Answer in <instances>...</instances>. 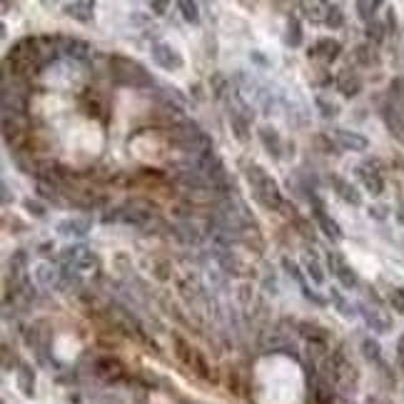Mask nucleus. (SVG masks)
I'll use <instances>...</instances> for the list:
<instances>
[{"instance_id":"f257e3e1","label":"nucleus","mask_w":404,"mask_h":404,"mask_svg":"<svg viewBox=\"0 0 404 404\" xmlns=\"http://www.w3.org/2000/svg\"><path fill=\"white\" fill-rule=\"evenodd\" d=\"M255 394L260 404H302L305 377L297 362L272 354L257 362Z\"/></svg>"},{"instance_id":"f03ea898","label":"nucleus","mask_w":404,"mask_h":404,"mask_svg":"<svg viewBox=\"0 0 404 404\" xmlns=\"http://www.w3.org/2000/svg\"><path fill=\"white\" fill-rule=\"evenodd\" d=\"M68 145L70 150L80 155H88V158H95L103 148V132H100V125L92 123V120H80L70 127L68 132Z\"/></svg>"},{"instance_id":"7ed1b4c3","label":"nucleus","mask_w":404,"mask_h":404,"mask_svg":"<svg viewBox=\"0 0 404 404\" xmlns=\"http://www.w3.org/2000/svg\"><path fill=\"white\" fill-rule=\"evenodd\" d=\"M247 180H250L252 190H255L257 200H260L262 205L270 207V210H279V207H282V202H285V200H282V190H279V185L265 172V167L252 165L250 170H247Z\"/></svg>"},{"instance_id":"20e7f679","label":"nucleus","mask_w":404,"mask_h":404,"mask_svg":"<svg viewBox=\"0 0 404 404\" xmlns=\"http://www.w3.org/2000/svg\"><path fill=\"white\" fill-rule=\"evenodd\" d=\"M150 55H153V63L158 65V68L167 70V73H177V70L185 68L183 53L177 50L172 43H167V40H160V43H155V46L150 48Z\"/></svg>"},{"instance_id":"39448f33","label":"nucleus","mask_w":404,"mask_h":404,"mask_svg":"<svg viewBox=\"0 0 404 404\" xmlns=\"http://www.w3.org/2000/svg\"><path fill=\"white\" fill-rule=\"evenodd\" d=\"M130 150L135 153V158L145 160V162H158L162 158V140L153 132H143L130 143Z\"/></svg>"},{"instance_id":"423d86ee","label":"nucleus","mask_w":404,"mask_h":404,"mask_svg":"<svg viewBox=\"0 0 404 404\" xmlns=\"http://www.w3.org/2000/svg\"><path fill=\"white\" fill-rule=\"evenodd\" d=\"M357 177L359 183H362V188L367 190V193L372 195V197H379L382 193H384V177H382V172L377 170V162H367V165H359L357 170Z\"/></svg>"},{"instance_id":"0eeeda50","label":"nucleus","mask_w":404,"mask_h":404,"mask_svg":"<svg viewBox=\"0 0 404 404\" xmlns=\"http://www.w3.org/2000/svg\"><path fill=\"white\" fill-rule=\"evenodd\" d=\"M335 143L337 148L347 150V153H367V150H370V140H367L362 132L347 130V127H337Z\"/></svg>"},{"instance_id":"6e6552de","label":"nucleus","mask_w":404,"mask_h":404,"mask_svg":"<svg viewBox=\"0 0 404 404\" xmlns=\"http://www.w3.org/2000/svg\"><path fill=\"white\" fill-rule=\"evenodd\" d=\"M330 265H332L335 277L340 279V285L344 287V290H354V287L359 285V274H357V270H354V265L344 262L337 252L335 255H330Z\"/></svg>"},{"instance_id":"1a4fd4ad","label":"nucleus","mask_w":404,"mask_h":404,"mask_svg":"<svg viewBox=\"0 0 404 404\" xmlns=\"http://www.w3.org/2000/svg\"><path fill=\"white\" fill-rule=\"evenodd\" d=\"M357 309L362 312V317H365L367 327H370L372 332H377V335H387V332L392 330V319H389L387 312H382V309H377V307H367V305H357Z\"/></svg>"},{"instance_id":"9d476101","label":"nucleus","mask_w":404,"mask_h":404,"mask_svg":"<svg viewBox=\"0 0 404 404\" xmlns=\"http://www.w3.org/2000/svg\"><path fill=\"white\" fill-rule=\"evenodd\" d=\"M63 262L65 265H70L73 270H80V272H83V270L95 267V255L83 245L68 247V250H63Z\"/></svg>"},{"instance_id":"9b49d317","label":"nucleus","mask_w":404,"mask_h":404,"mask_svg":"<svg viewBox=\"0 0 404 404\" xmlns=\"http://www.w3.org/2000/svg\"><path fill=\"white\" fill-rule=\"evenodd\" d=\"M332 188H335L337 197L349 207H362V193L357 185H352L347 177H332Z\"/></svg>"},{"instance_id":"f8f14e48","label":"nucleus","mask_w":404,"mask_h":404,"mask_svg":"<svg viewBox=\"0 0 404 404\" xmlns=\"http://www.w3.org/2000/svg\"><path fill=\"white\" fill-rule=\"evenodd\" d=\"M342 53V43L335 38H317L312 48H309V57H319L325 63H335Z\"/></svg>"},{"instance_id":"ddd939ff","label":"nucleus","mask_w":404,"mask_h":404,"mask_svg":"<svg viewBox=\"0 0 404 404\" xmlns=\"http://www.w3.org/2000/svg\"><path fill=\"white\" fill-rule=\"evenodd\" d=\"M379 118H382V123L387 125V130L392 132L394 137H404V115L399 113L397 105H394V103L379 105Z\"/></svg>"},{"instance_id":"4468645a","label":"nucleus","mask_w":404,"mask_h":404,"mask_svg":"<svg viewBox=\"0 0 404 404\" xmlns=\"http://www.w3.org/2000/svg\"><path fill=\"white\" fill-rule=\"evenodd\" d=\"M335 85H337V92H342L344 97H357L359 92L365 90L362 78H359L357 73H352V70H342V73L337 75Z\"/></svg>"},{"instance_id":"2eb2a0df","label":"nucleus","mask_w":404,"mask_h":404,"mask_svg":"<svg viewBox=\"0 0 404 404\" xmlns=\"http://www.w3.org/2000/svg\"><path fill=\"white\" fill-rule=\"evenodd\" d=\"M257 140L262 143V148L267 150V155H272V158H279V155H282V135L277 132V127L260 125L257 127Z\"/></svg>"},{"instance_id":"dca6fc26","label":"nucleus","mask_w":404,"mask_h":404,"mask_svg":"<svg viewBox=\"0 0 404 404\" xmlns=\"http://www.w3.org/2000/svg\"><path fill=\"white\" fill-rule=\"evenodd\" d=\"M312 215H314V220H317L319 230H322V232H325V237H330L332 242H340V239L344 237V232H342V228H340V222L332 220V217L327 215L325 207H322V205L314 207Z\"/></svg>"},{"instance_id":"f3484780","label":"nucleus","mask_w":404,"mask_h":404,"mask_svg":"<svg viewBox=\"0 0 404 404\" xmlns=\"http://www.w3.org/2000/svg\"><path fill=\"white\" fill-rule=\"evenodd\" d=\"M53 349H55V354H57L60 359L70 362V359L78 357L80 342H78V337H73V335H57V337H55V344H53Z\"/></svg>"},{"instance_id":"a211bd4d","label":"nucleus","mask_w":404,"mask_h":404,"mask_svg":"<svg viewBox=\"0 0 404 404\" xmlns=\"http://www.w3.org/2000/svg\"><path fill=\"white\" fill-rule=\"evenodd\" d=\"M57 232L83 237V235L90 232V220H88V217H65V220L57 222Z\"/></svg>"},{"instance_id":"6ab92c4d","label":"nucleus","mask_w":404,"mask_h":404,"mask_svg":"<svg viewBox=\"0 0 404 404\" xmlns=\"http://www.w3.org/2000/svg\"><path fill=\"white\" fill-rule=\"evenodd\" d=\"M282 40H285L287 48H300L302 40H305V33H302V23L297 15H290L285 23V35H282Z\"/></svg>"},{"instance_id":"aec40b11","label":"nucleus","mask_w":404,"mask_h":404,"mask_svg":"<svg viewBox=\"0 0 404 404\" xmlns=\"http://www.w3.org/2000/svg\"><path fill=\"white\" fill-rule=\"evenodd\" d=\"M330 300H332V305H335V309H337V312H340L344 319H352L354 314H357V307H354L352 302H349L347 297L342 295V292L337 290V287H332V290H330Z\"/></svg>"},{"instance_id":"412c9836","label":"nucleus","mask_w":404,"mask_h":404,"mask_svg":"<svg viewBox=\"0 0 404 404\" xmlns=\"http://www.w3.org/2000/svg\"><path fill=\"white\" fill-rule=\"evenodd\" d=\"M354 60H357L362 68H372V65L379 63V55H377V48L372 43H362V46L354 48Z\"/></svg>"},{"instance_id":"4be33fe9","label":"nucleus","mask_w":404,"mask_h":404,"mask_svg":"<svg viewBox=\"0 0 404 404\" xmlns=\"http://www.w3.org/2000/svg\"><path fill=\"white\" fill-rule=\"evenodd\" d=\"M60 50L70 57H85L90 53V46L85 40H78V38H63L60 40Z\"/></svg>"},{"instance_id":"5701e85b","label":"nucleus","mask_w":404,"mask_h":404,"mask_svg":"<svg viewBox=\"0 0 404 404\" xmlns=\"http://www.w3.org/2000/svg\"><path fill=\"white\" fill-rule=\"evenodd\" d=\"M305 272H307V277L312 279V285H325V279H327V274H325V267H322V262L317 260V257H305Z\"/></svg>"},{"instance_id":"b1692460","label":"nucleus","mask_w":404,"mask_h":404,"mask_svg":"<svg viewBox=\"0 0 404 404\" xmlns=\"http://www.w3.org/2000/svg\"><path fill=\"white\" fill-rule=\"evenodd\" d=\"M63 11H65V15L75 18L80 23H90L92 20V3H68Z\"/></svg>"},{"instance_id":"393cba45","label":"nucleus","mask_w":404,"mask_h":404,"mask_svg":"<svg viewBox=\"0 0 404 404\" xmlns=\"http://www.w3.org/2000/svg\"><path fill=\"white\" fill-rule=\"evenodd\" d=\"M300 8H302V11H307V13H305L307 20H312V23H325V15H327L325 3H317V0H314V3H302Z\"/></svg>"},{"instance_id":"a878e982","label":"nucleus","mask_w":404,"mask_h":404,"mask_svg":"<svg viewBox=\"0 0 404 404\" xmlns=\"http://www.w3.org/2000/svg\"><path fill=\"white\" fill-rule=\"evenodd\" d=\"M177 11L183 13L185 23L200 25V6H197V3H190V0H180V3H177Z\"/></svg>"},{"instance_id":"bb28decb","label":"nucleus","mask_w":404,"mask_h":404,"mask_svg":"<svg viewBox=\"0 0 404 404\" xmlns=\"http://www.w3.org/2000/svg\"><path fill=\"white\" fill-rule=\"evenodd\" d=\"M325 25H327L330 30H340L342 25H344V13H342L340 6H327Z\"/></svg>"},{"instance_id":"cd10ccee","label":"nucleus","mask_w":404,"mask_h":404,"mask_svg":"<svg viewBox=\"0 0 404 404\" xmlns=\"http://www.w3.org/2000/svg\"><path fill=\"white\" fill-rule=\"evenodd\" d=\"M384 38H387V25L379 23V20H372V23H367V40H370L372 46L382 43Z\"/></svg>"},{"instance_id":"c85d7f7f","label":"nucleus","mask_w":404,"mask_h":404,"mask_svg":"<svg viewBox=\"0 0 404 404\" xmlns=\"http://www.w3.org/2000/svg\"><path fill=\"white\" fill-rule=\"evenodd\" d=\"M314 103H317V110L319 113H322V118H337V115H340V105L337 103H332V100H327L325 95H317L314 97Z\"/></svg>"},{"instance_id":"c756f323","label":"nucleus","mask_w":404,"mask_h":404,"mask_svg":"<svg viewBox=\"0 0 404 404\" xmlns=\"http://www.w3.org/2000/svg\"><path fill=\"white\" fill-rule=\"evenodd\" d=\"M354 11H357V15L365 20V23H372V20H377V11H379V3H354Z\"/></svg>"},{"instance_id":"7c9ffc66","label":"nucleus","mask_w":404,"mask_h":404,"mask_svg":"<svg viewBox=\"0 0 404 404\" xmlns=\"http://www.w3.org/2000/svg\"><path fill=\"white\" fill-rule=\"evenodd\" d=\"M367 215H370V220H375V222H384V220H389V215H392V207L384 205V202H372V205L367 207Z\"/></svg>"},{"instance_id":"2f4dec72","label":"nucleus","mask_w":404,"mask_h":404,"mask_svg":"<svg viewBox=\"0 0 404 404\" xmlns=\"http://www.w3.org/2000/svg\"><path fill=\"white\" fill-rule=\"evenodd\" d=\"M389 97H392L394 105H404V75L392 80V85H389Z\"/></svg>"},{"instance_id":"473e14b6","label":"nucleus","mask_w":404,"mask_h":404,"mask_svg":"<svg viewBox=\"0 0 404 404\" xmlns=\"http://www.w3.org/2000/svg\"><path fill=\"white\" fill-rule=\"evenodd\" d=\"M23 207H25V212H28V215H33V217H38V220H43V217L48 215V207L43 205V202H40V200H33V197H28L23 202Z\"/></svg>"},{"instance_id":"72a5a7b5","label":"nucleus","mask_w":404,"mask_h":404,"mask_svg":"<svg viewBox=\"0 0 404 404\" xmlns=\"http://www.w3.org/2000/svg\"><path fill=\"white\" fill-rule=\"evenodd\" d=\"M282 267H285V272L290 274L292 279H297V282H300V287H305V277H302V270H300V265H297L295 260H290V257H282Z\"/></svg>"},{"instance_id":"f704fd0d","label":"nucleus","mask_w":404,"mask_h":404,"mask_svg":"<svg viewBox=\"0 0 404 404\" xmlns=\"http://www.w3.org/2000/svg\"><path fill=\"white\" fill-rule=\"evenodd\" d=\"M230 123H232L235 135H237V140H242V143H245L247 137H250V135H247V123H245V120L239 118L237 113H232V115H230Z\"/></svg>"},{"instance_id":"c9c22d12","label":"nucleus","mask_w":404,"mask_h":404,"mask_svg":"<svg viewBox=\"0 0 404 404\" xmlns=\"http://www.w3.org/2000/svg\"><path fill=\"white\" fill-rule=\"evenodd\" d=\"M389 305L397 314H404V287H394L389 292Z\"/></svg>"},{"instance_id":"e433bc0d","label":"nucleus","mask_w":404,"mask_h":404,"mask_svg":"<svg viewBox=\"0 0 404 404\" xmlns=\"http://www.w3.org/2000/svg\"><path fill=\"white\" fill-rule=\"evenodd\" d=\"M362 352H365L367 359H379V352H382L379 342L372 340V337H367V340L362 342Z\"/></svg>"},{"instance_id":"4c0bfd02","label":"nucleus","mask_w":404,"mask_h":404,"mask_svg":"<svg viewBox=\"0 0 404 404\" xmlns=\"http://www.w3.org/2000/svg\"><path fill=\"white\" fill-rule=\"evenodd\" d=\"M250 60H252V63H257V65H262V68H270V60L262 55V50H252L250 53Z\"/></svg>"},{"instance_id":"58836bf2","label":"nucleus","mask_w":404,"mask_h":404,"mask_svg":"<svg viewBox=\"0 0 404 404\" xmlns=\"http://www.w3.org/2000/svg\"><path fill=\"white\" fill-rule=\"evenodd\" d=\"M167 3H150V11L155 13V15H165V11H167Z\"/></svg>"},{"instance_id":"ea45409f","label":"nucleus","mask_w":404,"mask_h":404,"mask_svg":"<svg viewBox=\"0 0 404 404\" xmlns=\"http://www.w3.org/2000/svg\"><path fill=\"white\" fill-rule=\"evenodd\" d=\"M215 90H217V97H220L222 90H225V78H222V75H215Z\"/></svg>"},{"instance_id":"a19ab883","label":"nucleus","mask_w":404,"mask_h":404,"mask_svg":"<svg viewBox=\"0 0 404 404\" xmlns=\"http://www.w3.org/2000/svg\"><path fill=\"white\" fill-rule=\"evenodd\" d=\"M397 357H399V362L404 365V335L397 340Z\"/></svg>"},{"instance_id":"79ce46f5","label":"nucleus","mask_w":404,"mask_h":404,"mask_svg":"<svg viewBox=\"0 0 404 404\" xmlns=\"http://www.w3.org/2000/svg\"><path fill=\"white\" fill-rule=\"evenodd\" d=\"M397 220L404 225V205H399V207H397Z\"/></svg>"}]
</instances>
